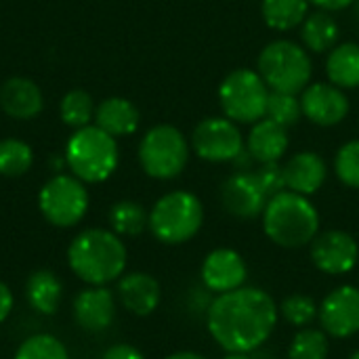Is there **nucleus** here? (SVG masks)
Returning <instances> with one entry per match:
<instances>
[{"mask_svg": "<svg viewBox=\"0 0 359 359\" xmlns=\"http://www.w3.org/2000/svg\"><path fill=\"white\" fill-rule=\"evenodd\" d=\"M208 332L229 353L259 349L276 330V301L261 288H236L219 294L208 307Z\"/></svg>", "mask_w": 359, "mask_h": 359, "instance_id": "obj_1", "label": "nucleus"}, {"mask_svg": "<svg viewBox=\"0 0 359 359\" xmlns=\"http://www.w3.org/2000/svg\"><path fill=\"white\" fill-rule=\"evenodd\" d=\"M67 263L88 286H105L122 278L126 269V248L114 231L86 229L72 240Z\"/></svg>", "mask_w": 359, "mask_h": 359, "instance_id": "obj_2", "label": "nucleus"}, {"mask_svg": "<svg viewBox=\"0 0 359 359\" xmlns=\"http://www.w3.org/2000/svg\"><path fill=\"white\" fill-rule=\"evenodd\" d=\"M263 227L271 242L282 248H303L320 229V215L307 196L282 191L269 198L263 210Z\"/></svg>", "mask_w": 359, "mask_h": 359, "instance_id": "obj_3", "label": "nucleus"}, {"mask_svg": "<svg viewBox=\"0 0 359 359\" xmlns=\"http://www.w3.org/2000/svg\"><path fill=\"white\" fill-rule=\"evenodd\" d=\"M65 164L82 183H101L118 166L116 139L99 126L76 128L65 145Z\"/></svg>", "mask_w": 359, "mask_h": 359, "instance_id": "obj_4", "label": "nucleus"}, {"mask_svg": "<svg viewBox=\"0 0 359 359\" xmlns=\"http://www.w3.org/2000/svg\"><path fill=\"white\" fill-rule=\"evenodd\" d=\"M202 223V202L189 191H170L162 196L149 212V229L164 244H183L191 240Z\"/></svg>", "mask_w": 359, "mask_h": 359, "instance_id": "obj_5", "label": "nucleus"}, {"mask_svg": "<svg viewBox=\"0 0 359 359\" xmlns=\"http://www.w3.org/2000/svg\"><path fill=\"white\" fill-rule=\"evenodd\" d=\"M259 74L269 90L297 95L309 84L311 59L303 46L290 40H276L261 50Z\"/></svg>", "mask_w": 359, "mask_h": 359, "instance_id": "obj_6", "label": "nucleus"}, {"mask_svg": "<svg viewBox=\"0 0 359 359\" xmlns=\"http://www.w3.org/2000/svg\"><path fill=\"white\" fill-rule=\"evenodd\" d=\"M269 93L271 90L259 72L236 69L223 80L219 88V101L229 120L240 124H255L267 114Z\"/></svg>", "mask_w": 359, "mask_h": 359, "instance_id": "obj_7", "label": "nucleus"}, {"mask_svg": "<svg viewBox=\"0 0 359 359\" xmlns=\"http://www.w3.org/2000/svg\"><path fill=\"white\" fill-rule=\"evenodd\" d=\"M189 158V145L183 133L170 124H160L147 130L139 145V162L154 179H175L183 172Z\"/></svg>", "mask_w": 359, "mask_h": 359, "instance_id": "obj_8", "label": "nucleus"}, {"mask_svg": "<svg viewBox=\"0 0 359 359\" xmlns=\"http://www.w3.org/2000/svg\"><path fill=\"white\" fill-rule=\"evenodd\" d=\"M38 206L50 225L74 227L88 210V191L78 177L57 175L40 189Z\"/></svg>", "mask_w": 359, "mask_h": 359, "instance_id": "obj_9", "label": "nucleus"}, {"mask_svg": "<svg viewBox=\"0 0 359 359\" xmlns=\"http://www.w3.org/2000/svg\"><path fill=\"white\" fill-rule=\"evenodd\" d=\"M194 151L208 162H233L246 147L240 128L229 118H206L191 135Z\"/></svg>", "mask_w": 359, "mask_h": 359, "instance_id": "obj_10", "label": "nucleus"}, {"mask_svg": "<svg viewBox=\"0 0 359 359\" xmlns=\"http://www.w3.org/2000/svg\"><path fill=\"white\" fill-rule=\"evenodd\" d=\"M311 259L316 267L330 276L349 273L359 259L358 242L347 231L330 229L313 238Z\"/></svg>", "mask_w": 359, "mask_h": 359, "instance_id": "obj_11", "label": "nucleus"}, {"mask_svg": "<svg viewBox=\"0 0 359 359\" xmlns=\"http://www.w3.org/2000/svg\"><path fill=\"white\" fill-rule=\"evenodd\" d=\"M322 328L337 339H347L359 332V288L355 286H341L332 290L320 311Z\"/></svg>", "mask_w": 359, "mask_h": 359, "instance_id": "obj_12", "label": "nucleus"}, {"mask_svg": "<svg viewBox=\"0 0 359 359\" xmlns=\"http://www.w3.org/2000/svg\"><path fill=\"white\" fill-rule=\"evenodd\" d=\"M223 206L238 219H255L263 215L269 198L252 170H240L231 175L221 189Z\"/></svg>", "mask_w": 359, "mask_h": 359, "instance_id": "obj_13", "label": "nucleus"}, {"mask_svg": "<svg viewBox=\"0 0 359 359\" xmlns=\"http://www.w3.org/2000/svg\"><path fill=\"white\" fill-rule=\"evenodd\" d=\"M301 107L303 116H307L313 124L320 126H334L343 122L349 114V101L343 88L324 82L311 84L303 90Z\"/></svg>", "mask_w": 359, "mask_h": 359, "instance_id": "obj_14", "label": "nucleus"}, {"mask_svg": "<svg viewBox=\"0 0 359 359\" xmlns=\"http://www.w3.org/2000/svg\"><path fill=\"white\" fill-rule=\"evenodd\" d=\"M248 269L244 259L229 248L212 250L204 263H202V282L212 292H231L236 288H242L246 282Z\"/></svg>", "mask_w": 359, "mask_h": 359, "instance_id": "obj_15", "label": "nucleus"}, {"mask_svg": "<svg viewBox=\"0 0 359 359\" xmlns=\"http://www.w3.org/2000/svg\"><path fill=\"white\" fill-rule=\"evenodd\" d=\"M116 299L105 286H90L74 299V320L86 332H103L114 324Z\"/></svg>", "mask_w": 359, "mask_h": 359, "instance_id": "obj_16", "label": "nucleus"}, {"mask_svg": "<svg viewBox=\"0 0 359 359\" xmlns=\"http://www.w3.org/2000/svg\"><path fill=\"white\" fill-rule=\"evenodd\" d=\"M160 284L154 276L143 271H133L120 278L118 282V299L126 311L133 316L145 318L156 311L160 305Z\"/></svg>", "mask_w": 359, "mask_h": 359, "instance_id": "obj_17", "label": "nucleus"}, {"mask_svg": "<svg viewBox=\"0 0 359 359\" xmlns=\"http://www.w3.org/2000/svg\"><path fill=\"white\" fill-rule=\"evenodd\" d=\"M282 168H284L286 189L301 194V196L316 194L324 185L326 175H328L326 162L322 160V156L313 151H301L292 156Z\"/></svg>", "mask_w": 359, "mask_h": 359, "instance_id": "obj_18", "label": "nucleus"}, {"mask_svg": "<svg viewBox=\"0 0 359 359\" xmlns=\"http://www.w3.org/2000/svg\"><path fill=\"white\" fill-rule=\"evenodd\" d=\"M0 107L15 120H32L42 109V93L29 78H8L0 86Z\"/></svg>", "mask_w": 359, "mask_h": 359, "instance_id": "obj_19", "label": "nucleus"}, {"mask_svg": "<svg viewBox=\"0 0 359 359\" xmlns=\"http://www.w3.org/2000/svg\"><path fill=\"white\" fill-rule=\"evenodd\" d=\"M248 154L259 164H271L278 162L286 149H288V128L282 124L263 118L255 122L250 135H248Z\"/></svg>", "mask_w": 359, "mask_h": 359, "instance_id": "obj_20", "label": "nucleus"}, {"mask_svg": "<svg viewBox=\"0 0 359 359\" xmlns=\"http://www.w3.org/2000/svg\"><path fill=\"white\" fill-rule=\"evenodd\" d=\"M139 109L124 97H109L95 109V126L118 137H128L139 128Z\"/></svg>", "mask_w": 359, "mask_h": 359, "instance_id": "obj_21", "label": "nucleus"}, {"mask_svg": "<svg viewBox=\"0 0 359 359\" xmlns=\"http://www.w3.org/2000/svg\"><path fill=\"white\" fill-rule=\"evenodd\" d=\"M25 297H27V303L34 311H38L42 316H55L61 307L63 284L53 271L38 269L27 278Z\"/></svg>", "mask_w": 359, "mask_h": 359, "instance_id": "obj_22", "label": "nucleus"}, {"mask_svg": "<svg viewBox=\"0 0 359 359\" xmlns=\"http://www.w3.org/2000/svg\"><path fill=\"white\" fill-rule=\"evenodd\" d=\"M328 78L339 88L359 86V44L345 42L330 50L326 61Z\"/></svg>", "mask_w": 359, "mask_h": 359, "instance_id": "obj_23", "label": "nucleus"}, {"mask_svg": "<svg viewBox=\"0 0 359 359\" xmlns=\"http://www.w3.org/2000/svg\"><path fill=\"white\" fill-rule=\"evenodd\" d=\"M301 38L307 50L313 53L332 50L339 40V23L328 13H313L305 17Z\"/></svg>", "mask_w": 359, "mask_h": 359, "instance_id": "obj_24", "label": "nucleus"}, {"mask_svg": "<svg viewBox=\"0 0 359 359\" xmlns=\"http://www.w3.org/2000/svg\"><path fill=\"white\" fill-rule=\"evenodd\" d=\"M309 0H263V19L273 29H292L305 21Z\"/></svg>", "mask_w": 359, "mask_h": 359, "instance_id": "obj_25", "label": "nucleus"}, {"mask_svg": "<svg viewBox=\"0 0 359 359\" xmlns=\"http://www.w3.org/2000/svg\"><path fill=\"white\" fill-rule=\"evenodd\" d=\"M109 225L114 233L135 238L143 233L145 227H149V215L141 204L133 200H122L109 208Z\"/></svg>", "mask_w": 359, "mask_h": 359, "instance_id": "obj_26", "label": "nucleus"}, {"mask_svg": "<svg viewBox=\"0 0 359 359\" xmlns=\"http://www.w3.org/2000/svg\"><path fill=\"white\" fill-rule=\"evenodd\" d=\"M34 154L32 147L21 139H2L0 141V175L21 177L32 168Z\"/></svg>", "mask_w": 359, "mask_h": 359, "instance_id": "obj_27", "label": "nucleus"}, {"mask_svg": "<svg viewBox=\"0 0 359 359\" xmlns=\"http://www.w3.org/2000/svg\"><path fill=\"white\" fill-rule=\"evenodd\" d=\"M61 120L72 128L88 126V122L95 118V105L86 90H69L61 99Z\"/></svg>", "mask_w": 359, "mask_h": 359, "instance_id": "obj_28", "label": "nucleus"}, {"mask_svg": "<svg viewBox=\"0 0 359 359\" xmlns=\"http://www.w3.org/2000/svg\"><path fill=\"white\" fill-rule=\"evenodd\" d=\"M15 359H69V355L65 345L53 334H34L19 345Z\"/></svg>", "mask_w": 359, "mask_h": 359, "instance_id": "obj_29", "label": "nucleus"}, {"mask_svg": "<svg viewBox=\"0 0 359 359\" xmlns=\"http://www.w3.org/2000/svg\"><path fill=\"white\" fill-rule=\"evenodd\" d=\"M290 359H326L328 358V339L326 332L303 328L290 343L288 349Z\"/></svg>", "mask_w": 359, "mask_h": 359, "instance_id": "obj_30", "label": "nucleus"}, {"mask_svg": "<svg viewBox=\"0 0 359 359\" xmlns=\"http://www.w3.org/2000/svg\"><path fill=\"white\" fill-rule=\"evenodd\" d=\"M303 116V107H301V99H297V95L290 93H278L271 90L269 93V101H267V114L265 118L282 124L284 128L294 126Z\"/></svg>", "mask_w": 359, "mask_h": 359, "instance_id": "obj_31", "label": "nucleus"}, {"mask_svg": "<svg viewBox=\"0 0 359 359\" xmlns=\"http://www.w3.org/2000/svg\"><path fill=\"white\" fill-rule=\"evenodd\" d=\"M282 316H284V320L288 322V324H292V326H297V328H305V326H309L316 318H318V307H316V303L309 299V297H305V294H292V297H288L284 303H282Z\"/></svg>", "mask_w": 359, "mask_h": 359, "instance_id": "obj_32", "label": "nucleus"}, {"mask_svg": "<svg viewBox=\"0 0 359 359\" xmlns=\"http://www.w3.org/2000/svg\"><path fill=\"white\" fill-rule=\"evenodd\" d=\"M334 170L347 187L359 189V141H351L339 149Z\"/></svg>", "mask_w": 359, "mask_h": 359, "instance_id": "obj_33", "label": "nucleus"}, {"mask_svg": "<svg viewBox=\"0 0 359 359\" xmlns=\"http://www.w3.org/2000/svg\"><path fill=\"white\" fill-rule=\"evenodd\" d=\"M259 183L263 185L267 198H273L282 191H286V181H284V168L278 162L271 164H261L259 170H255Z\"/></svg>", "mask_w": 359, "mask_h": 359, "instance_id": "obj_34", "label": "nucleus"}, {"mask_svg": "<svg viewBox=\"0 0 359 359\" xmlns=\"http://www.w3.org/2000/svg\"><path fill=\"white\" fill-rule=\"evenodd\" d=\"M103 359H145L141 355V351H137L135 347L130 345H114L109 347L105 353H103Z\"/></svg>", "mask_w": 359, "mask_h": 359, "instance_id": "obj_35", "label": "nucleus"}, {"mask_svg": "<svg viewBox=\"0 0 359 359\" xmlns=\"http://www.w3.org/2000/svg\"><path fill=\"white\" fill-rule=\"evenodd\" d=\"M13 303H15V299H13L11 288H8L4 282H0V322H4V320L11 316Z\"/></svg>", "mask_w": 359, "mask_h": 359, "instance_id": "obj_36", "label": "nucleus"}, {"mask_svg": "<svg viewBox=\"0 0 359 359\" xmlns=\"http://www.w3.org/2000/svg\"><path fill=\"white\" fill-rule=\"evenodd\" d=\"M309 2H313L316 6H320L324 11H341V8L355 4V0H309Z\"/></svg>", "mask_w": 359, "mask_h": 359, "instance_id": "obj_37", "label": "nucleus"}, {"mask_svg": "<svg viewBox=\"0 0 359 359\" xmlns=\"http://www.w3.org/2000/svg\"><path fill=\"white\" fill-rule=\"evenodd\" d=\"M166 359H206V358H202L200 353H194V351H179V353L168 355Z\"/></svg>", "mask_w": 359, "mask_h": 359, "instance_id": "obj_38", "label": "nucleus"}, {"mask_svg": "<svg viewBox=\"0 0 359 359\" xmlns=\"http://www.w3.org/2000/svg\"><path fill=\"white\" fill-rule=\"evenodd\" d=\"M223 359H252L248 353H229L227 358H223Z\"/></svg>", "mask_w": 359, "mask_h": 359, "instance_id": "obj_39", "label": "nucleus"}, {"mask_svg": "<svg viewBox=\"0 0 359 359\" xmlns=\"http://www.w3.org/2000/svg\"><path fill=\"white\" fill-rule=\"evenodd\" d=\"M355 13H358L359 17V0H355Z\"/></svg>", "mask_w": 359, "mask_h": 359, "instance_id": "obj_40", "label": "nucleus"}, {"mask_svg": "<svg viewBox=\"0 0 359 359\" xmlns=\"http://www.w3.org/2000/svg\"><path fill=\"white\" fill-rule=\"evenodd\" d=\"M349 359H359V351H355V353H353Z\"/></svg>", "mask_w": 359, "mask_h": 359, "instance_id": "obj_41", "label": "nucleus"}]
</instances>
